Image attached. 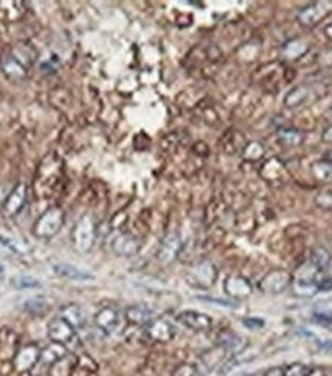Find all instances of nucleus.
<instances>
[{
	"mask_svg": "<svg viewBox=\"0 0 332 376\" xmlns=\"http://www.w3.org/2000/svg\"><path fill=\"white\" fill-rule=\"evenodd\" d=\"M279 140L286 147H297L303 142V134L296 130H282L279 131Z\"/></svg>",
	"mask_w": 332,
	"mask_h": 376,
	"instance_id": "aec40b11",
	"label": "nucleus"
},
{
	"mask_svg": "<svg viewBox=\"0 0 332 376\" xmlns=\"http://www.w3.org/2000/svg\"><path fill=\"white\" fill-rule=\"evenodd\" d=\"M26 201V185L18 184L5 202L3 211L6 216H15L25 205Z\"/></svg>",
	"mask_w": 332,
	"mask_h": 376,
	"instance_id": "1a4fd4ad",
	"label": "nucleus"
},
{
	"mask_svg": "<svg viewBox=\"0 0 332 376\" xmlns=\"http://www.w3.org/2000/svg\"><path fill=\"white\" fill-rule=\"evenodd\" d=\"M172 376H202V373L192 364H180L174 369Z\"/></svg>",
	"mask_w": 332,
	"mask_h": 376,
	"instance_id": "5701e85b",
	"label": "nucleus"
},
{
	"mask_svg": "<svg viewBox=\"0 0 332 376\" xmlns=\"http://www.w3.org/2000/svg\"><path fill=\"white\" fill-rule=\"evenodd\" d=\"M225 290L228 295L236 298H243L251 293V285L245 278L240 276H229L225 281Z\"/></svg>",
	"mask_w": 332,
	"mask_h": 376,
	"instance_id": "2eb2a0df",
	"label": "nucleus"
},
{
	"mask_svg": "<svg viewBox=\"0 0 332 376\" xmlns=\"http://www.w3.org/2000/svg\"><path fill=\"white\" fill-rule=\"evenodd\" d=\"M262 156H263V147L259 142H252L245 148V157L246 159L256 160V159H260Z\"/></svg>",
	"mask_w": 332,
	"mask_h": 376,
	"instance_id": "b1692460",
	"label": "nucleus"
},
{
	"mask_svg": "<svg viewBox=\"0 0 332 376\" xmlns=\"http://www.w3.org/2000/svg\"><path fill=\"white\" fill-rule=\"evenodd\" d=\"M65 222V213L60 207H49L34 224L32 227V233L37 238L42 239H49L52 236H55Z\"/></svg>",
	"mask_w": 332,
	"mask_h": 376,
	"instance_id": "f03ea898",
	"label": "nucleus"
},
{
	"mask_svg": "<svg viewBox=\"0 0 332 376\" xmlns=\"http://www.w3.org/2000/svg\"><path fill=\"white\" fill-rule=\"evenodd\" d=\"M180 247H182V242H180V238L177 233H171L165 238V241L162 242V247H160V252H159V259L162 264H169L172 262L179 252H180Z\"/></svg>",
	"mask_w": 332,
	"mask_h": 376,
	"instance_id": "6e6552de",
	"label": "nucleus"
},
{
	"mask_svg": "<svg viewBox=\"0 0 332 376\" xmlns=\"http://www.w3.org/2000/svg\"><path fill=\"white\" fill-rule=\"evenodd\" d=\"M40 349L35 344H26L14 355V369L20 373L29 372L40 361Z\"/></svg>",
	"mask_w": 332,
	"mask_h": 376,
	"instance_id": "39448f33",
	"label": "nucleus"
},
{
	"mask_svg": "<svg viewBox=\"0 0 332 376\" xmlns=\"http://www.w3.org/2000/svg\"><path fill=\"white\" fill-rule=\"evenodd\" d=\"M112 248L120 256H132L140 250V241L132 235H120L112 242Z\"/></svg>",
	"mask_w": 332,
	"mask_h": 376,
	"instance_id": "f8f14e48",
	"label": "nucleus"
},
{
	"mask_svg": "<svg viewBox=\"0 0 332 376\" xmlns=\"http://www.w3.org/2000/svg\"><path fill=\"white\" fill-rule=\"evenodd\" d=\"M126 319L134 326H146L152 323V312L143 306H134L126 310Z\"/></svg>",
	"mask_w": 332,
	"mask_h": 376,
	"instance_id": "a211bd4d",
	"label": "nucleus"
},
{
	"mask_svg": "<svg viewBox=\"0 0 332 376\" xmlns=\"http://www.w3.org/2000/svg\"><path fill=\"white\" fill-rule=\"evenodd\" d=\"M79 363V356L72 353H66L63 358L55 361L48 367V376H71L75 370Z\"/></svg>",
	"mask_w": 332,
	"mask_h": 376,
	"instance_id": "9b49d317",
	"label": "nucleus"
},
{
	"mask_svg": "<svg viewBox=\"0 0 332 376\" xmlns=\"http://www.w3.org/2000/svg\"><path fill=\"white\" fill-rule=\"evenodd\" d=\"M243 324L246 327H251L252 330H257L263 326V321H260V319H243Z\"/></svg>",
	"mask_w": 332,
	"mask_h": 376,
	"instance_id": "bb28decb",
	"label": "nucleus"
},
{
	"mask_svg": "<svg viewBox=\"0 0 332 376\" xmlns=\"http://www.w3.org/2000/svg\"><path fill=\"white\" fill-rule=\"evenodd\" d=\"M17 343H18V338L12 330H9V329L0 330V347L3 352V358H9V355L17 353Z\"/></svg>",
	"mask_w": 332,
	"mask_h": 376,
	"instance_id": "6ab92c4d",
	"label": "nucleus"
},
{
	"mask_svg": "<svg viewBox=\"0 0 332 376\" xmlns=\"http://www.w3.org/2000/svg\"><path fill=\"white\" fill-rule=\"evenodd\" d=\"M68 353V350H66V346H63V344H58V343H49L42 352H40V361L38 363H42V364H45V366H51V364H54L55 361H58L60 358H63L65 355Z\"/></svg>",
	"mask_w": 332,
	"mask_h": 376,
	"instance_id": "dca6fc26",
	"label": "nucleus"
},
{
	"mask_svg": "<svg viewBox=\"0 0 332 376\" xmlns=\"http://www.w3.org/2000/svg\"><path fill=\"white\" fill-rule=\"evenodd\" d=\"M285 376H311L313 369L305 364H292L283 369Z\"/></svg>",
	"mask_w": 332,
	"mask_h": 376,
	"instance_id": "4be33fe9",
	"label": "nucleus"
},
{
	"mask_svg": "<svg viewBox=\"0 0 332 376\" xmlns=\"http://www.w3.org/2000/svg\"><path fill=\"white\" fill-rule=\"evenodd\" d=\"M291 282H292V279H291L289 272L282 270V268H276V270L269 272L260 281L259 289L263 293H268V295H280V293H283L285 290L289 289Z\"/></svg>",
	"mask_w": 332,
	"mask_h": 376,
	"instance_id": "7ed1b4c3",
	"label": "nucleus"
},
{
	"mask_svg": "<svg viewBox=\"0 0 332 376\" xmlns=\"http://www.w3.org/2000/svg\"><path fill=\"white\" fill-rule=\"evenodd\" d=\"M199 299L206 301V302H216L217 306H222V307H229V309L236 307L234 304H231V302H228V301H222V299H216V298H202V296H200Z\"/></svg>",
	"mask_w": 332,
	"mask_h": 376,
	"instance_id": "a878e982",
	"label": "nucleus"
},
{
	"mask_svg": "<svg viewBox=\"0 0 332 376\" xmlns=\"http://www.w3.org/2000/svg\"><path fill=\"white\" fill-rule=\"evenodd\" d=\"M179 323H182L185 327L196 330V332H206L212 327V319L209 316H206L205 313H199L194 310H186L182 312L177 316Z\"/></svg>",
	"mask_w": 332,
	"mask_h": 376,
	"instance_id": "423d86ee",
	"label": "nucleus"
},
{
	"mask_svg": "<svg viewBox=\"0 0 332 376\" xmlns=\"http://www.w3.org/2000/svg\"><path fill=\"white\" fill-rule=\"evenodd\" d=\"M60 316H62L66 323H69L75 330L80 329L82 326H85V313H83V310H82L79 306H75V304H66V306H63V307L60 309Z\"/></svg>",
	"mask_w": 332,
	"mask_h": 376,
	"instance_id": "f3484780",
	"label": "nucleus"
},
{
	"mask_svg": "<svg viewBox=\"0 0 332 376\" xmlns=\"http://www.w3.org/2000/svg\"><path fill=\"white\" fill-rule=\"evenodd\" d=\"M95 233L97 227L92 218L89 214L82 216L71 231V242L74 250H77L79 253H88L94 245Z\"/></svg>",
	"mask_w": 332,
	"mask_h": 376,
	"instance_id": "f257e3e1",
	"label": "nucleus"
},
{
	"mask_svg": "<svg viewBox=\"0 0 332 376\" xmlns=\"http://www.w3.org/2000/svg\"><path fill=\"white\" fill-rule=\"evenodd\" d=\"M266 376H285V373H283V369H272L266 373Z\"/></svg>",
	"mask_w": 332,
	"mask_h": 376,
	"instance_id": "c756f323",
	"label": "nucleus"
},
{
	"mask_svg": "<svg viewBox=\"0 0 332 376\" xmlns=\"http://www.w3.org/2000/svg\"><path fill=\"white\" fill-rule=\"evenodd\" d=\"M12 370H14V364H11L8 361L0 366V375L2 376H9L12 373Z\"/></svg>",
	"mask_w": 332,
	"mask_h": 376,
	"instance_id": "cd10ccee",
	"label": "nucleus"
},
{
	"mask_svg": "<svg viewBox=\"0 0 332 376\" xmlns=\"http://www.w3.org/2000/svg\"><path fill=\"white\" fill-rule=\"evenodd\" d=\"M148 336L157 343H168L174 338V329L168 321L155 319L148 327Z\"/></svg>",
	"mask_w": 332,
	"mask_h": 376,
	"instance_id": "9d476101",
	"label": "nucleus"
},
{
	"mask_svg": "<svg viewBox=\"0 0 332 376\" xmlns=\"http://www.w3.org/2000/svg\"><path fill=\"white\" fill-rule=\"evenodd\" d=\"M89 375H92V373H89L88 370H85L83 367H80L79 363H77V367H75V370L72 372V375L71 376H89Z\"/></svg>",
	"mask_w": 332,
	"mask_h": 376,
	"instance_id": "c85d7f7f",
	"label": "nucleus"
},
{
	"mask_svg": "<svg viewBox=\"0 0 332 376\" xmlns=\"http://www.w3.org/2000/svg\"><path fill=\"white\" fill-rule=\"evenodd\" d=\"M217 278V270L211 262H202L192 270V279L200 287H209Z\"/></svg>",
	"mask_w": 332,
	"mask_h": 376,
	"instance_id": "ddd939ff",
	"label": "nucleus"
},
{
	"mask_svg": "<svg viewBox=\"0 0 332 376\" xmlns=\"http://www.w3.org/2000/svg\"><path fill=\"white\" fill-rule=\"evenodd\" d=\"M120 321L119 312L112 307H105L102 310L97 312V315L94 316V324L99 330L105 332V333H111L117 324Z\"/></svg>",
	"mask_w": 332,
	"mask_h": 376,
	"instance_id": "0eeeda50",
	"label": "nucleus"
},
{
	"mask_svg": "<svg viewBox=\"0 0 332 376\" xmlns=\"http://www.w3.org/2000/svg\"><path fill=\"white\" fill-rule=\"evenodd\" d=\"M331 256L325 248H316L313 253V265L319 270H325L329 265Z\"/></svg>",
	"mask_w": 332,
	"mask_h": 376,
	"instance_id": "412c9836",
	"label": "nucleus"
},
{
	"mask_svg": "<svg viewBox=\"0 0 332 376\" xmlns=\"http://www.w3.org/2000/svg\"><path fill=\"white\" fill-rule=\"evenodd\" d=\"M48 336L52 343L58 344H69L72 339H75V329L66 323L62 316L52 318L48 324Z\"/></svg>",
	"mask_w": 332,
	"mask_h": 376,
	"instance_id": "20e7f679",
	"label": "nucleus"
},
{
	"mask_svg": "<svg viewBox=\"0 0 332 376\" xmlns=\"http://www.w3.org/2000/svg\"><path fill=\"white\" fill-rule=\"evenodd\" d=\"M12 284L17 289H28V287H38V281L32 279V278H14Z\"/></svg>",
	"mask_w": 332,
	"mask_h": 376,
	"instance_id": "393cba45",
	"label": "nucleus"
},
{
	"mask_svg": "<svg viewBox=\"0 0 332 376\" xmlns=\"http://www.w3.org/2000/svg\"><path fill=\"white\" fill-rule=\"evenodd\" d=\"M54 272L58 276H62L65 279H71V281H91V279H94V276L91 273H88L85 270H80L79 267H75L72 264H65V262L55 264L54 265Z\"/></svg>",
	"mask_w": 332,
	"mask_h": 376,
	"instance_id": "4468645a",
	"label": "nucleus"
}]
</instances>
